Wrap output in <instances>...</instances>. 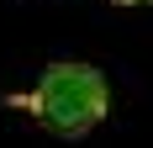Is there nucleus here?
<instances>
[{
  "mask_svg": "<svg viewBox=\"0 0 153 148\" xmlns=\"http://www.w3.org/2000/svg\"><path fill=\"white\" fill-rule=\"evenodd\" d=\"M116 5H153V0H116Z\"/></svg>",
  "mask_w": 153,
  "mask_h": 148,
  "instance_id": "f03ea898",
  "label": "nucleus"
},
{
  "mask_svg": "<svg viewBox=\"0 0 153 148\" xmlns=\"http://www.w3.org/2000/svg\"><path fill=\"white\" fill-rule=\"evenodd\" d=\"M32 111H37V122L48 132L85 138L95 122L106 117V79H100V69H90V64H53L37 79Z\"/></svg>",
  "mask_w": 153,
  "mask_h": 148,
  "instance_id": "f257e3e1",
  "label": "nucleus"
}]
</instances>
